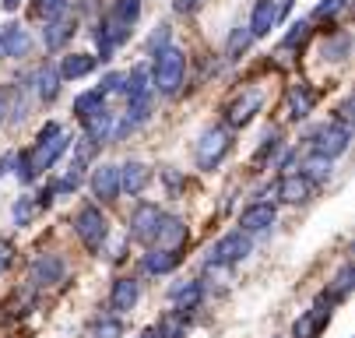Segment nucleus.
<instances>
[{"instance_id": "nucleus-1", "label": "nucleus", "mask_w": 355, "mask_h": 338, "mask_svg": "<svg viewBox=\"0 0 355 338\" xmlns=\"http://www.w3.org/2000/svg\"><path fill=\"white\" fill-rule=\"evenodd\" d=\"M64 152H67V137H64V130H60L57 124H46V127L39 130V137H35V149L25 152L32 176H39L42 169H49Z\"/></svg>"}, {"instance_id": "nucleus-2", "label": "nucleus", "mask_w": 355, "mask_h": 338, "mask_svg": "<svg viewBox=\"0 0 355 338\" xmlns=\"http://www.w3.org/2000/svg\"><path fill=\"white\" fill-rule=\"evenodd\" d=\"M74 233H78V239L92 254H98L106 247V239H110V219L98 212L95 205H88V208H81L74 215Z\"/></svg>"}, {"instance_id": "nucleus-3", "label": "nucleus", "mask_w": 355, "mask_h": 338, "mask_svg": "<svg viewBox=\"0 0 355 338\" xmlns=\"http://www.w3.org/2000/svg\"><path fill=\"white\" fill-rule=\"evenodd\" d=\"M187 74V57L176 50V46H166V50L155 53V88L162 95H176Z\"/></svg>"}, {"instance_id": "nucleus-4", "label": "nucleus", "mask_w": 355, "mask_h": 338, "mask_svg": "<svg viewBox=\"0 0 355 338\" xmlns=\"http://www.w3.org/2000/svg\"><path fill=\"white\" fill-rule=\"evenodd\" d=\"M348 127L345 124H320L313 134H310V144H313V155H324V159H338L348 152Z\"/></svg>"}, {"instance_id": "nucleus-5", "label": "nucleus", "mask_w": 355, "mask_h": 338, "mask_svg": "<svg viewBox=\"0 0 355 338\" xmlns=\"http://www.w3.org/2000/svg\"><path fill=\"white\" fill-rule=\"evenodd\" d=\"M229 149H232L229 130L208 127L205 134H200V141H197V166H200V169H215V166L229 155Z\"/></svg>"}, {"instance_id": "nucleus-6", "label": "nucleus", "mask_w": 355, "mask_h": 338, "mask_svg": "<svg viewBox=\"0 0 355 338\" xmlns=\"http://www.w3.org/2000/svg\"><path fill=\"white\" fill-rule=\"evenodd\" d=\"M250 254V236L239 229V233H229V236H222L218 244L208 251V264H236V261H243Z\"/></svg>"}, {"instance_id": "nucleus-7", "label": "nucleus", "mask_w": 355, "mask_h": 338, "mask_svg": "<svg viewBox=\"0 0 355 338\" xmlns=\"http://www.w3.org/2000/svg\"><path fill=\"white\" fill-rule=\"evenodd\" d=\"M331 307H334V300H331V296H320L310 310H302V317L295 321L292 335H295V338H317V335L327 328V321H331Z\"/></svg>"}, {"instance_id": "nucleus-8", "label": "nucleus", "mask_w": 355, "mask_h": 338, "mask_svg": "<svg viewBox=\"0 0 355 338\" xmlns=\"http://www.w3.org/2000/svg\"><path fill=\"white\" fill-rule=\"evenodd\" d=\"M292 8V0H257V8H253V18H250V35H268L282 18L285 11Z\"/></svg>"}, {"instance_id": "nucleus-9", "label": "nucleus", "mask_w": 355, "mask_h": 338, "mask_svg": "<svg viewBox=\"0 0 355 338\" xmlns=\"http://www.w3.org/2000/svg\"><path fill=\"white\" fill-rule=\"evenodd\" d=\"M64 275H67V264H64L60 254H39V257L32 261V268H28V282H32L35 289L57 285V282H64Z\"/></svg>"}, {"instance_id": "nucleus-10", "label": "nucleus", "mask_w": 355, "mask_h": 338, "mask_svg": "<svg viewBox=\"0 0 355 338\" xmlns=\"http://www.w3.org/2000/svg\"><path fill=\"white\" fill-rule=\"evenodd\" d=\"M313 190H317V180H310L306 173H288V176L278 180V198H282L285 205H302V201H310Z\"/></svg>"}, {"instance_id": "nucleus-11", "label": "nucleus", "mask_w": 355, "mask_h": 338, "mask_svg": "<svg viewBox=\"0 0 355 338\" xmlns=\"http://www.w3.org/2000/svg\"><path fill=\"white\" fill-rule=\"evenodd\" d=\"M261 103H264V92H261V88H246L239 99L229 103V110H225L229 127H246V124L253 120V113L261 110Z\"/></svg>"}, {"instance_id": "nucleus-12", "label": "nucleus", "mask_w": 355, "mask_h": 338, "mask_svg": "<svg viewBox=\"0 0 355 338\" xmlns=\"http://www.w3.org/2000/svg\"><path fill=\"white\" fill-rule=\"evenodd\" d=\"M159 222H162L159 205H141L130 215V239H137V244H151L155 233H159Z\"/></svg>"}, {"instance_id": "nucleus-13", "label": "nucleus", "mask_w": 355, "mask_h": 338, "mask_svg": "<svg viewBox=\"0 0 355 338\" xmlns=\"http://www.w3.org/2000/svg\"><path fill=\"white\" fill-rule=\"evenodd\" d=\"M92 194L98 201H116L120 198V166H98L92 173Z\"/></svg>"}, {"instance_id": "nucleus-14", "label": "nucleus", "mask_w": 355, "mask_h": 338, "mask_svg": "<svg viewBox=\"0 0 355 338\" xmlns=\"http://www.w3.org/2000/svg\"><path fill=\"white\" fill-rule=\"evenodd\" d=\"M137 296H141V285H137V278L123 275V278H116V282H113L110 307H113L116 314H127V310H134V307H137Z\"/></svg>"}, {"instance_id": "nucleus-15", "label": "nucleus", "mask_w": 355, "mask_h": 338, "mask_svg": "<svg viewBox=\"0 0 355 338\" xmlns=\"http://www.w3.org/2000/svg\"><path fill=\"white\" fill-rule=\"evenodd\" d=\"M74 15H67V11H60L57 18H46V32H42V42L49 46V50H60V46L74 35Z\"/></svg>"}, {"instance_id": "nucleus-16", "label": "nucleus", "mask_w": 355, "mask_h": 338, "mask_svg": "<svg viewBox=\"0 0 355 338\" xmlns=\"http://www.w3.org/2000/svg\"><path fill=\"white\" fill-rule=\"evenodd\" d=\"M28 46H32V39H28V32L21 28V25H4L0 28V57H25L28 53Z\"/></svg>"}, {"instance_id": "nucleus-17", "label": "nucleus", "mask_w": 355, "mask_h": 338, "mask_svg": "<svg viewBox=\"0 0 355 338\" xmlns=\"http://www.w3.org/2000/svg\"><path fill=\"white\" fill-rule=\"evenodd\" d=\"M81 124H85L88 141H95V144H103V141H110V137H113V113H110L106 106L92 110V113H88Z\"/></svg>"}, {"instance_id": "nucleus-18", "label": "nucleus", "mask_w": 355, "mask_h": 338, "mask_svg": "<svg viewBox=\"0 0 355 338\" xmlns=\"http://www.w3.org/2000/svg\"><path fill=\"white\" fill-rule=\"evenodd\" d=\"M285 103H288V117L292 120H306L313 103H317V95L310 85H288V95H285Z\"/></svg>"}, {"instance_id": "nucleus-19", "label": "nucleus", "mask_w": 355, "mask_h": 338, "mask_svg": "<svg viewBox=\"0 0 355 338\" xmlns=\"http://www.w3.org/2000/svg\"><path fill=\"white\" fill-rule=\"evenodd\" d=\"M155 239H159V247H166V251H180V247L187 244V226H183V219H176V215H162Z\"/></svg>"}, {"instance_id": "nucleus-20", "label": "nucleus", "mask_w": 355, "mask_h": 338, "mask_svg": "<svg viewBox=\"0 0 355 338\" xmlns=\"http://www.w3.org/2000/svg\"><path fill=\"white\" fill-rule=\"evenodd\" d=\"M239 226H243V233H268L275 226V208L271 205H250V208H243Z\"/></svg>"}, {"instance_id": "nucleus-21", "label": "nucleus", "mask_w": 355, "mask_h": 338, "mask_svg": "<svg viewBox=\"0 0 355 338\" xmlns=\"http://www.w3.org/2000/svg\"><path fill=\"white\" fill-rule=\"evenodd\" d=\"M148 180H151V169L144 162H123L120 166V190H127V194H141L148 187Z\"/></svg>"}, {"instance_id": "nucleus-22", "label": "nucleus", "mask_w": 355, "mask_h": 338, "mask_svg": "<svg viewBox=\"0 0 355 338\" xmlns=\"http://www.w3.org/2000/svg\"><path fill=\"white\" fill-rule=\"evenodd\" d=\"M60 71L53 67V64H46V67H39L35 71V92H39V99L42 103H53L57 99V92H60Z\"/></svg>"}, {"instance_id": "nucleus-23", "label": "nucleus", "mask_w": 355, "mask_h": 338, "mask_svg": "<svg viewBox=\"0 0 355 338\" xmlns=\"http://www.w3.org/2000/svg\"><path fill=\"white\" fill-rule=\"evenodd\" d=\"M176 264H180V251L155 247V251H148V254H144V271H151V275H169Z\"/></svg>"}, {"instance_id": "nucleus-24", "label": "nucleus", "mask_w": 355, "mask_h": 338, "mask_svg": "<svg viewBox=\"0 0 355 338\" xmlns=\"http://www.w3.org/2000/svg\"><path fill=\"white\" fill-rule=\"evenodd\" d=\"M173 303H176V314H180V317H187L190 310H197V303H200V282L176 285V289H173Z\"/></svg>"}, {"instance_id": "nucleus-25", "label": "nucleus", "mask_w": 355, "mask_h": 338, "mask_svg": "<svg viewBox=\"0 0 355 338\" xmlns=\"http://www.w3.org/2000/svg\"><path fill=\"white\" fill-rule=\"evenodd\" d=\"M60 71V78H85V74H92L95 71V57H88V53H71V57H64V64L57 67Z\"/></svg>"}, {"instance_id": "nucleus-26", "label": "nucleus", "mask_w": 355, "mask_h": 338, "mask_svg": "<svg viewBox=\"0 0 355 338\" xmlns=\"http://www.w3.org/2000/svg\"><path fill=\"white\" fill-rule=\"evenodd\" d=\"M141 18V0H116L113 11H110V22H116L120 28L130 32V25Z\"/></svg>"}, {"instance_id": "nucleus-27", "label": "nucleus", "mask_w": 355, "mask_h": 338, "mask_svg": "<svg viewBox=\"0 0 355 338\" xmlns=\"http://www.w3.org/2000/svg\"><path fill=\"white\" fill-rule=\"evenodd\" d=\"M123 92H127V99H141V95H151V88H148V71L144 67H134L130 74H123V85H120Z\"/></svg>"}, {"instance_id": "nucleus-28", "label": "nucleus", "mask_w": 355, "mask_h": 338, "mask_svg": "<svg viewBox=\"0 0 355 338\" xmlns=\"http://www.w3.org/2000/svg\"><path fill=\"white\" fill-rule=\"evenodd\" d=\"M103 103H106V92H103V88H92V92L78 95V99H74V113H78V120H85L92 110H98Z\"/></svg>"}, {"instance_id": "nucleus-29", "label": "nucleus", "mask_w": 355, "mask_h": 338, "mask_svg": "<svg viewBox=\"0 0 355 338\" xmlns=\"http://www.w3.org/2000/svg\"><path fill=\"white\" fill-rule=\"evenodd\" d=\"M352 278H355V268L352 264H341V271L334 275V282H331V300H345L348 293H352Z\"/></svg>"}, {"instance_id": "nucleus-30", "label": "nucleus", "mask_w": 355, "mask_h": 338, "mask_svg": "<svg viewBox=\"0 0 355 338\" xmlns=\"http://www.w3.org/2000/svg\"><path fill=\"white\" fill-rule=\"evenodd\" d=\"M250 39H253V35H250V28H243V25H239V28L229 35V60H239V57L246 53Z\"/></svg>"}, {"instance_id": "nucleus-31", "label": "nucleus", "mask_w": 355, "mask_h": 338, "mask_svg": "<svg viewBox=\"0 0 355 338\" xmlns=\"http://www.w3.org/2000/svg\"><path fill=\"white\" fill-rule=\"evenodd\" d=\"M92 338H123V324L120 317H103L92 328Z\"/></svg>"}, {"instance_id": "nucleus-32", "label": "nucleus", "mask_w": 355, "mask_h": 338, "mask_svg": "<svg viewBox=\"0 0 355 338\" xmlns=\"http://www.w3.org/2000/svg\"><path fill=\"white\" fill-rule=\"evenodd\" d=\"M306 39H310V22H295V25H292V32L282 39V50H292V46H302Z\"/></svg>"}, {"instance_id": "nucleus-33", "label": "nucleus", "mask_w": 355, "mask_h": 338, "mask_svg": "<svg viewBox=\"0 0 355 338\" xmlns=\"http://www.w3.org/2000/svg\"><path fill=\"white\" fill-rule=\"evenodd\" d=\"M35 208H39V205H35L32 198H18V201H15V208H11V215H15V222H18V226H28V222H32V215H35Z\"/></svg>"}, {"instance_id": "nucleus-34", "label": "nucleus", "mask_w": 355, "mask_h": 338, "mask_svg": "<svg viewBox=\"0 0 355 338\" xmlns=\"http://www.w3.org/2000/svg\"><path fill=\"white\" fill-rule=\"evenodd\" d=\"M302 173H306L310 180H317V176H327V173H331V159H324V155H313V159L306 162V169H302Z\"/></svg>"}, {"instance_id": "nucleus-35", "label": "nucleus", "mask_w": 355, "mask_h": 338, "mask_svg": "<svg viewBox=\"0 0 355 338\" xmlns=\"http://www.w3.org/2000/svg\"><path fill=\"white\" fill-rule=\"evenodd\" d=\"M169 46V25H159V32L151 35V42H148V50H151V57H155L159 50H166Z\"/></svg>"}, {"instance_id": "nucleus-36", "label": "nucleus", "mask_w": 355, "mask_h": 338, "mask_svg": "<svg viewBox=\"0 0 355 338\" xmlns=\"http://www.w3.org/2000/svg\"><path fill=\"white\" fill-rule=\"evenodd\" d=\"M200 4H205V0H173V8H176L180 15H193Z\"/></svg>"}, {"instance_id": "nucleus-37", "label": "nucleus", "mask_w": 355, "mask_h": 338, "mask_svg": "<svg viewBox=\"0 0 355 338\" xmlns=\"http://www.w3.org/2000/svg\"><path fill=\"white\" fill-rule=\"evenodd\" d=\"M278 141H282L278 134H268V137H264V144H261V152H257V159H268V155L278 149Z\"/></svg>"}, {"instance_id": "nucleus-38", "label": "nucleus", "mask_w": 355, "mask_h": 338, "mask_svg": "<svg viewBox=\"0 0 355 338\" xmlns=\"http://www.w3.org/2000/svg\"><path fill=\"white\" fill-rule=\"evenodd\" d=\"M120 85H123V74H106V78H103V85H98V88H103V92L110 95V92H116Z\"/></svg>"}, {"instance_id": "nucleus-39", "label": "nucleus", "mask_w": 355, "mask_h": 338, "mask_svg": "<svg viewBox=\"0 0 355 338\" xmlns=\"http://www.w3.org/2000/svg\"><path fill=\"white\" fill-rule=\"evenodd\" d=\"M8 264H11V244H4V239H0V275L8 271Z\"/></svg>"}, {"instance_id": "nucleus-40", "label": "nucleus", "mask_w": 355, "mask_h": 338, "mask_svg": "<svg viewBox=\"0 0 355 338\" xmlns=\"http://www.w3.org/2000/svg\"><path fill=\"white\" fill-rule=\"evenodd\" d=\"M141 338H166V331H162V324H151L141 331Z\"/></svg>"}, {"instance_id": "nucleus-41", "label": "nucleus", "mask_w": 355, "mask_h": 338, "mask_svg": "<svg viewBox=\"0 0 355 338\" xmlns=\"http://www.w3.org/2000/svg\"><path fill=\"white\" fill-rule=\"evenodd\" d=\"M18 4H21V0H4V8H8V11H15Z\"/></svg>"}, {"instance_id": "nucleus-42", "label": "nucleus", "mask_w": 355, "mask_h": 338, "mask_svg": "<svg viewBox=\"0 0 355 338\" xmlns=\"http://www.w3.org/2000/svg\"><path fill=\"white\" fill-rule=\"evenodd\" d=\"M0 113H4V88H0Z\"/></svg>"}, {"instance_id": "nucleus-43", "label": "nucleus", "mask_w": 355, "mask_h": 338, "mask_svg": "<svg viewBox=\"0 0 355 338\" xmlns=\"http://www.w3.org/2000/svg\"><path fill=\"white\" fill-rule=\"evenodd\" d=\"M338 4H341V11H345V8H348V0H338Z\"/></svg>"}]
</instances>
